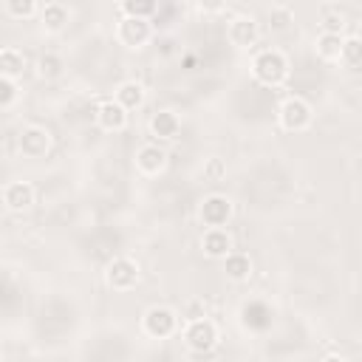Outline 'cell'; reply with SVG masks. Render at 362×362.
<instances>
[{
	"instance_id": "6da1fadb",
	"label": "cell",
	"mask_w": 362,
	"mask_h": 362,
	"mask_svg": "<svg viewBox=\"0 0 362 362\" xmlns=\"http://www.w3.org/2000/svg\"><path fill=\"white\" fill-rule=\"evenodd\" d=\"M252 76L266 88H280L288 79V57L280 48H260L252 57Z\"/></svg>"
},
{
	"instance_id": "7a4b0ae2",
	"label": "cell",
	"mask_w": 362,
	"mask_h": 362,
	"mask_svg": "<svg viewBox=\"0 0 362 362\" xmlns=\"http://www.w3.org/2000/svg\"><path fill=\"white\" fill-rule=\"evenodd\" d=\"M277 122L288 133H303V130L311 127L314 110H311V105L303 96H286L280 102V107H277Z\"/></svg>"
},
{
	"instance_id": "3957f363",
	"label": "cell",
	"mask_w": 362,
	"mask_h": 362,
	"mask_svg": "<svg viewBox=\"0 0 362 362\" xmlns=\"http://www.w3.org/2000/svg\"><path fill=\"white\" fill-rule=\"evenodd\" d=\"M141 328H144L147 337L164 339V337H173V334L181 331V320L170 305H150L141 317Z\"/></svg>"
},
{
	"instance_id": "277c9868",
	"label": "cell",
	"mask_w": 362,
	"mask_h": 362,
	"mask_svg": "<svg viewBox=\"0 0 362 362\" xmlns=\"http://www.w3.org/2000/svg\"><path fill=\"white\" fill-rule=\"evenodd\" d=\"M181 337L187 342L189 351L195 354H206L215 348L218 342V325L209 320V317H198V320H187L181 325Z\"/></svg>"
},
{
	"instance_id": "5b68a950",
	"label": "cell",
	"mask_w": 362,
	"mask_h": 362,
	"mask_svg": "<svg viewBox=\"0 0 362 362\" xmlns=\"http://www.w3.org/2000/svg\"><path fill=\"white\" fill-rule=\"evenodd\" d=\"M139 263L133 257H113L107 266H105V283L113 288V291H130L139 286Z\"/></svg>"
},
{
	"instance_id": "8992f818",
	"label": "cell",
	"mask_w": 362,
	"mask_h": 362,
	"mask_svg": "<svg viewBox=\"0 0 362 362\" xmlns=\"http://www.w3.org/2000/svg\"><path fill=\"white\" fill-rule=\"evenodd\" d=\"M17 150L25 158H45L51 150V130L45 124H25L17 136Z\"/></svg>"
},
{
	"instance_id": "52a82bcc",
	"label": "cell",
	"mask_w": 362,
	"mask_h": 362,
	"mask_svg": "<svg viewBox=\"0 0 362 362\" xmlns=\"http://www.w3.org/2000/svg\"><path fill=\"white\" fill-rule=\"evenodd\" d=\"M153 20H139V17H124L116 25V40L124 48H144L153 40Z\"/></svg>"
},
{
	"instance_id": "ba28073f",
	"label": "cell",
	"mask_w": 362,
	"mask_h": 362,
	"mask_svg": "<svg viewBox=\"0 0 362 362\" xmlns=\"http://www.w3.org/2000/svg\"><path fill=\"white\" fill-rule=\"evenodd\" d=\"M232 218V201L226 195H206L198 206V221L204 223V229H218L226 226V221Z\"/></svg>"
},
{
	"instance_id": "9c48e42d",
	"label": "cell",
	"mask_w": 362,
	"mask_h": 362,
	"mask_svg": "<svg viewBox=\"0 0 362 362\" xmlns=\"http://www.w3.org/2000/svg\"><path fill=\"white\" fill-rule=\"evenodd\" d=\"M226 37H229V42L235 48H252L260 40V25H257V20L252 14H238V17L229 20Z\"/></svg>"
},
{
	"instance_id": "30bf717a",
	"label": "cell",
	"mask_w": 362,
	"mask_h": 362,
	"mask_svg": "<svg viewBox=\"0 0 362 362\" xmlns=\"http://www.w3.org/2000/svg\"><path fill=\"white\" fill-rule=\"evenodd\" d=\"M96 124L105 130V133H122L130 122V113L116 102V99H102L96 105V113H93Z\"/></svg>"
},
{
	"instance_id": "8fae6325",
	"label": "cell",
	"mask_w": 362,
	"mask_h": 362,
	"mask_svg": "<svg viewBox=\"0 0 362 362\" xmlns=\"http://www.w3.org/2000/svg\"><path fill=\"white\" fill-rule=\"evenodd\" d=\"M167 167V150L158 144V141H150V144H141L136 150V170L147 178H156L161 175Z\"/></svg>"
},
{
	"instance_id": "7c38bea8",
	"label": "cell",
	"mask_w": 362,
	"mask_h": 362,
	"mask_svg": "<svg viewBox=\"0 0 362 362\" xmlns=\"http://www.w3.org/2000/svg\"><path fill=\"white\" fill-rule=\"evenodd\" d=\"M37 204V192L28 181H11L3 187V206L8 212H28Z\"/></svg>"
},
{
	"instance_id": "4fadbf2b",
	"label": "cell",
	"mask_w": 362,
	"mask_h": 362,
	"mask_svg": "<svg viewBox=\"0 0 362 362\" xmlns=\"http://www.w3.org/2000/svg\"><path fill=\"white\" fill-rule=\"evenodd\" d=\"M201 249H204L206 257H212V260H223V257L235 249V240H232V235H229L226 226L204 229V235H201Z\"/></svg>"
},
{
	"instance_id": "5bb4252c",
	"label": "cell",
	"mask_w": 362,
	"mask_h": 362,
	"mask_svg": "<svg viewBox=\"0 0 362 362\" xmlns=\"http://www.w3.org/2000/svg\"><path fill=\"white\" fill-rule=\"evenodd\" d=\"M147 127H150V136H156L158 141H173L181 130V119L173 110H158L150 116Z\"/></svg>"
},
{
	"instance_id": "9a60e30c",
	"label": "cell",
	"mask_w": 362,
	"mask_h": 362,
	"mask_svg": "<svg viewBox=\"0 0 362 362\" xmlns=\"http://www.w3.org/2000/svg\"><path fill=\"white\" fill-rule=\"evenodd\" d=\"M25 68H28V59H25V54L20 48H3L0 51V76L3 79L17 82L25 74Z\"/></svg>"
},
{
	"instance_id": "2e32d148",
	"label": "cell",
	"mask_w": 362,
	"mask_h": 362,
	"mask_svg": "<svg viewBox=\"0 0 362 362\" xmlns=\"http://www.w3.org/2000/svg\"><path fill=\"white\" fill-rule=\"evenodd\" d=\"M113 99L130 113V110H139L141 105H144V99H147V93H144V85L141 82H136V79H127V82H122L119 88H116V93H113Z\"/></svg>"
},
{
	"instance_id": "e0dca14e",
	"label": "cell",
	"mask_w": 362,
	"mask_h": 362,
	"mask_svg": "<svg viewBox=\"0 0 362 362\" xmlns=\"http://www.w3.org/2000/svg\"><path fill=\"white\" fill-rule=\"evenodd\" d=\"M37 17H40L45 31H62L68 25V20H71V11H68L65 3H45V6H40Z\"/></svg>"
},
{
	"instance_id": "ac0fdd59",
	"label": "cell",
	"mask_w": 362,
	"mask_h": 362,
	"mask_svg": "<svg viewBox=\"0 0 362 362\" xmlns=\"http://www.w3.org/2000/svg\"><path fill=\"white\" fill-rule=\"evenodd\" d=\"M223 272H226V277H229L232 283H246V280L252 277V260H249V255L232 249V252L223 257Z\"/></svg>"
},
{
	"instance_id": "d6986e66",
	"label": "cell",
	"mask_w": 362,
	"mask_h": 362,
	"mask_svg": "<svg viewBox=\"0 0 362 362\" xmlns=\"http://www.w3.org/2000/svg\"><path fill=\"white\" fill-rule=\"evenodd\" d=\"M345 23H348V14L339 6H325L320 14V25L325 34H342L345 37Z\"/></svg>"
},
{
	"instance_id": "ffe728a7",
	"label": "cell",
	"mask_w": 362,
	"mask_h": 362,
	"mask_svg": "<svg viewBox=\"0 0 362 362\" xmlns=\"http://www.w3.org/2000/svg\"><path fill=\"white\" fill-rule=\"evenodd\" d=\"M342 34H325V31H320V37H317V54L322 57V59H328V62H339V51H342Z\"/></svg>"
},
{
	"instance_id": "44dd1931",
	"label": "cell",
	"mask_w": 362,
	"mask_h": 362,
	"mask_svg": "<svg viewBox=\"0 0 362 362\" xmlns=\"http://www.w3.org/2000/svg\"><path fill=\"white\" fill-rule=\"evenodd\" d=\"M119 14H124V17H139V20H153V17L158 14V3H153V0H141V3L124 0V3H119Z\"/></svg>"
},
{
	"instance_id": "7402d4cb",
	"label": "cell",
	"mask_w": 362,
	"mask_h": 362,
	"mask_svg": "<svg viewBox=\"0 0 362 362\" xmlns=\"http://www.w3.org/2000/svg\"><path fill=\"white\" fill-rule=\"evenodd\" d=\"M339 62H345L351 71H359V62H362V42L356 34L345 37L342 40V51H339Z\"/></svg>"
},
{
	"instance_id": "603a6c76",
	"label": "cell",
	"mask_w": 362,
	"mask_h": 362,
	"mask_svg": "<svg viewBox=\"0 0 362 362\" xmlns=\"http://www.w3.org/2000/svg\"><path fill=\"white\" fill-rule=\"evenodd\" d=\"M34 71H37L40 79L51 82V79H57L62 74V59L57 54H40L37 62H34Z\"/></svg>"
},
{
	"instance_id": "cb8c5ba5",
	"label": "cell",
	"mask_w": 362,
	"mask_h": 362,
	"mask_svg": "<svg viewBox=\"0 0 362 362\" xmlns=\"http://www.w3.org/2000/svg\"><path fill=\"white\" fill-rule=\"evenodd\" d=\"M3 8L14 20H31V17L40 14V3H34V0H8Z\"/></svg>"
},
{
	"instance_id": "d4e9b609",
	"label": "cell",
	"mask_w": 362,
	"mask_h": 362,
	"mask_svg": "<svg viewBox=\"0 0 362 362\" xmlns=\"http://www.w3.org/2000/svg\"><path fill=\"white\" fill-rule=\"evenodd\" d=\"M291 20H294V14H291V8H286V6H274V8L269 11V28H272V31H283Z\"/></svg>"
},
{
	"instance_id": "484cf974",
	"label": "cell",
	"mask_w": 362,
	"mask_h": 362,
	"mask_svg": "<svg viewBox=\"0 0 362 362\" xmlns=\"http://www.w3.org/2000/svg\"><path fill=\"white\" fill-rule=\"evenodd\" d=\"M17 96H20L17 82H11V79H3V76H0V107H11V105L17 102Z\"/></svg>"
},
{
	"instance_id": "4316f807",
	"label": "cell",
	"mask_w": 362,
	"mask_h": 362,
	"mask_svg": "<svg viewBox=\"0 0 362 362\" xmlns=\"http://www.w3.org/2000/svg\"><path fill=\"white\" fill-rule=\"evenodd\" d=\"M204 175H206L209 181H221V178L226 175V164H223L218 156H212V158H206V164H204Z\"/></svg>"
},
{
	"instance_id": "83f0119b",
	"label": "cell",
	"mask_w": 362,
	"mask_h": 362,
	"mask_svg": "<svg viewBox=\"0 0 362 362\" xmlns=\"http://www.w3.org/2000/svg\"><path fill=\"white\" fill-rule=\"evenodd\" d=\"M320 362H348L345 356H339V354H328V356H322Z\"/></svg>"
}]
</instances>
